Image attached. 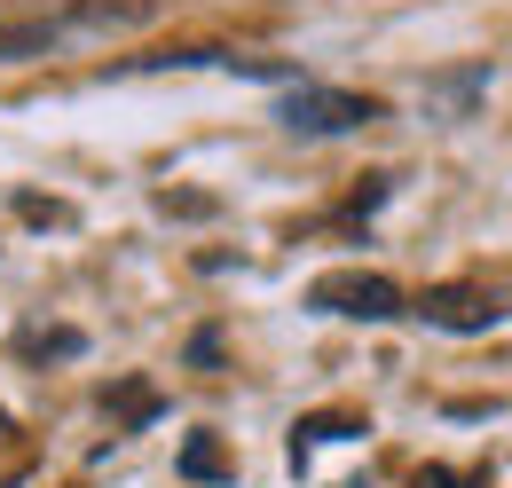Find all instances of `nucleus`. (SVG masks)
I'll use <instances>...</instances> for the list:
<instances>
[{
	"instance_id": "obj_4",
	"label": "nucleus",
	"mask_w": 512,
	"mask_h": 488,
	"mask_svg": "<svg viewBox=\"0 0 512 488\" xmlns=\"http://www.w3.org/2000/svg\"><path fill=\"white\" fill-rule=\"evenodd\" d=\"M174 465H182V481H205V488H213V481H229V473H237V465H229V449H221L213 433H190Z\"/></svg>"
},
{
	"instance_id": "obj_6",
	"label": "nucleus",
	"mask_w": 512,
	"mask_h": 488,
	"mask_svg": "<svg viewBox=\"0 0 512 488\" xmlns=\"http://www.w3.org/2000/svg\"><path fill=\"white\" fill-rule=\"evenodd\" d=\"M111 402H119V418H127V426H150V418H158V394H150L142 378H134V386H119Z\"/></svg>"
},
{
	"instance_id": "obj_2",
	"label": "nucleus",
	"mask_w": 512,
	"mask_h": 488,
	"mask_svg": "<svg viewBox=\"0 0 512 488\" xmlns=\"http://www.w3.org/2000/svg\"><path fill=\"white\" fill-rule=\"evenodd\" d=\"M308 307H316V315H355V323H394V315H402V292H394L386 276L339 268V276H316V284H308Z\"/></svg>"
},
{
	"instance_id": "obj_3",
	"label": "nucleus",
	"mask_w": 512,
	"mask_h": 488,
	"mask_svg": "<svg viewBox=\"0 0 512 488\" xmlns=\"http://www.w3.org/2000/svg\"><path fill=\"white\" fill-rule=\"evenodd\" d=\"M418 315H426V323H442V331H489V323L505 315V300H497V292H481V284H442V292H426Z\"/></svg>"
},
{
	"instance_id": "obj_7",
	"label": "nucleus",
	"mask_w": 512,
	"mask_h": 488,
	"mask_svg": "<svg viewBox=\"0 0 512 488\" xmlns=\"http://www.w3.org/2000/svg\"><path fill=\"white\" fill-rule=\"evenodd\" d=\"M32 355L48 363V355H87V339L79 331H48V339H32Z\"/></svg>"
},
{
	"instance_id": "obj_9",
	"label": "nucleus",
	"mask_w": 512,
	"mask_h": 488,
	"mask_svg": "<svg viewBox=\"0 0 512 488\" xmlns=\"http://www.w3.org/2000/svg\"><path fill=\"white\" fill-rule=\"evenodd\" d=\"M0 441H8V410H0Z\"/></svg>"
},
{
	"instance_id": "obj_1",
	"label": "nucleus",
	"mask_w": 512,
	"mask_h": 488,
	"mask_svg": "<svg viewBox=\"0 0 512 488\" xmlns=\"http://www.w3.org/2000/svg\"><path fill=\"white\" fill-rule=\"evenodd\" d=\"M276 119L292 126V134H355V126L379 119V103L371 95H347V87H292L284 103H276Z\"/></svg>"
},
{
	"instance_id": "obj_5",
	"label": "nucleus",
	"mask_w": 512,
	"mask_h": 488,
	"mask_svg": "<svg viewBox=\"0 0 512 488\" xmlns=\"http://www.w3.org/2000/svg\"><path fill=\"white\" fill-rule=\"evenodd\" d=\"M347 433H371L363 418H347V410H323V418H300L292 426V457H308L316 441H347Z\"/></svg>"
},
{
	"instance_id": "obj_8",
	"label": "nucleus",
	"mask_w": 512,
	"mask_h": 488,
	"mask_svg": "<svg viewBox=\"0 0 512 488\" xmlns=\"http://www.w3.org/2000/svg\"><path fill=\"white\" fill-rule=\"evenodd\" d=\"M410 488H465V481H457V473H442V465H426V473H418Z\"/></svg>"
}]
</instances>
